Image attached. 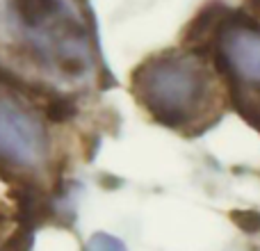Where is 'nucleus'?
I'll return each instance as SVG.
<instances>
[{
	"label": "nucleus",
	"instance_id": "obj_6",
	"mask_svg": "<svg viewBox=\"0 0 260 251\" xmlns=\"http://www.w3.org/2000/svg\"><path fill=\"white\" fill-rule=\"evenodd\" d=\"M14 229H16V226H12V219L0 212V251H7V244H9V238H12Z\"/></svg>",
	"mask_w": 260,
	"mask_h": 251
},
{
	"label": "nucleus",
	"instance_id": "obj_2",
	"mask_svg": "<svg viewBox=\"0 0 260 251\" xmlns=\"http://www.w3.org/2000/svg\"><path fill=\"white\" fill-rule=\"evenodd\" d=\"M130 89L146 114L185 135L210 128L224 110V80L201 48L148 57L133 71Z\"/></svg>",
	"mask_w": 260,
	"mask_h": 251
},
{
	"label": "nucleus",
	"instance_id": "obj_1",
	"mask_svg": "<svg viewBox=\"0 0 260 251\" xmlns=\"http://www.w3.org/2000/svg\"><path fill=\"white\" fill-rule=\"evenodd\" d=\"M101 57L82 0H0V76L37 96L96 85Z\"/></svg>",
	"mask_w": 260,
	"mask_h": 251
},
{
	"label": "nucleus",
	"instance_id": "obj_5",
	"mask_svg": "<svg viewBox=\"0 0 260 251\" xmlns=\"http://www.w3.org/2000/svg\"><path fill=\"white\" fill-rule=\"evenodd\" d=\"M85 251H126V247L121 244V240H117L114 235L108 233H96L87 240Z\"/></svg>",
	"mask_w": 260,
	"mask_h": 251
},
{
	"label": "nucleus",
	"instance_id": "obj_3",
	"mask_svg": "<svg viewBox=\"0 0 260 251\" xmlns=\"http://www.w3.org/2000/svg\"><path fill=\"white\" fill-rule=\"evenodd\" d=\"M39 99L0 76V171L18 183L39 185L53 160V139Z\"/></svg>",
	"mask_w": 260,
	"mask_h": 251
},
{
	"label": "nucleus",
	"instance_id": "obj_4",
	"mask_svg": "<svg viewBox=\"0 0 260 251\" xmlns=\"http://www.w3.org/2000/svg\"><path fill=\"white\" fill-rule=\"evenodd\" d=\"M206 41L235 110L260 133V25L221 18L206 30Z\"/></svg>",
	"mask_w": 260,
	"mask_h": 251
}]
</instances>
